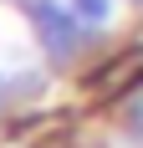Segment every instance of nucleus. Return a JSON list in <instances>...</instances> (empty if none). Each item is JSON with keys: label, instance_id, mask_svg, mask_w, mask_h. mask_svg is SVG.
<instances>
[{"label": "nucleus", "instance_id": "obj_1", "mask_svg": "<svg viewBox=\"0 0 143 148\" xmlns=\"http://www.w3.org/2000/svg\"><path fill=\"white\" fill-rule=\"evenodd\" d=\"M72 5H77L87 21H102V15H107V0H72Z\"/></svg>", "mask_w": 143, "mask_h": 148}]
</instances>
